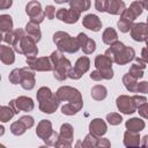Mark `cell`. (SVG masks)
<instances>
[{
	"label": "cell",
	"instance_id": "obj_1",
	"mask_svg": "<svg viewBox=\"0 0 148 148\" xmlns=\"http://www.w3.org/2000/svg\"><path fill=\"white\" fill-rule=\"evenodd\" d=\"M37 97L39 99V106L43 112L52 113L58 106V99L56 96H52L49 88H40Z\"/></svg>",
	"mask_w": 148,
	"mask_h": 148
},
{
	"label": "cell",
	"instance_id": "obj_2",
	"mask_svg": "<svg viewBox=\"0 0 148 148\" xmlns=\"http://www.w3.org/2000/svg\"><path fill=\"white\" fill-rule=\"evenodd\" d=\"M106 52H108V53L111 52L112 54H114V60H116V62H118V64H120V65H123V64H125V62L132 60V59H133V56H134L133 49L125 47V45L121 44V43H119V42L116 43V44H113Z\"/></svg>",
	"mask_w": 148,
	"mask_h": 148
},
{
	"label": "cell",
	"instance_id": "obj_3",
	"mask_svg": "<svg viewBox=\"0 0 148 148\" xmlns=\"http://www.w3.org/2000/svg\"><path fill=\"white\" fill-rule=\"evenodd\" d=\"M61 36L62 37H59L58 34H54V37H53L54 43L58 44L60 50H65L67 52H75V51H77V49L80 46L77 39H73V38H71L69 35L64 34V32H61Z\"/></svg>",
	"mask_w": 148,
	"mask_h": 148
},
{
	"label": "cell",
	"instance_id": "obj_4",
	"mask_svg": "<svg viewBox=\"0 0 148 148\" xmlns=\"http://www.w3.org/2000/svg\"><path fill=\"white\" fill-rule=\"evenodd\" d=\"M52 59L54 60V64L57 65V69L54 71V76L60 80V74H61V79H65L66 77V69L71 67L69 61L66 58H64L57 51L52 53Z\"/></svg>",
	"mask_w": 148,
	"mask_h": 148
},
{
	"label": "cell",
	"instance_id": "obj_5",
	"mask_svg": "<svg viewBox=\"0 0 148 148\" xmlns=\"http://www.w3.org/2000/svg\"><path fill=\"white\" fill-rule=\"evenodd\" d=\"M111 62L112 60L108 56H98L96 58V67L101 69V75L103 79H110L112 77V69H111Z\"/></svg>",
	"mask_w": 148,
	"mask_h": 148
},
{
	"label": "cell",
	"instance_id": "obj_6",
	"mask_svg": "<svg viewBox=\"0 0 148 148\" xmlns=\"http://www.w3.org/2000/svg\"><path fill=\"white\" fill-rule=\"evenodd\" d=\"M80 16V12L74 9V8H71V9H59L57 12V17L61 21H65L67 23H73V22H76L77 18Z\"/></svg>",
	"mask_w": 148,
	"mask_h": 148
},
{
	"label": "cell",
	"instance_id": "obj_7",
	"mask_svg": "<svg viewBox=\"0 0 148 148\" xmlns=\"http://www.w3.org/2000/svg\"><path fill=\"white\" fill-rule=\"evenodd\" d=\"M117 106L118 109L124 113H132L135 111V104L133 98H130L127 96H120L117 98Z\"/></svg>",
	"mask_w": 148,
	"mask_h": 148
},
{
	"label": "cell",
	"instance_id": "obj_8",
	"mask_svg": "<svg viewBox=\"0 0 148 148\" xmlns=\"http://www.w3.org/2000/svg\"><path fill=\"white\" fill-rule=\"evenodd\" d=\"M89 67V59L87 57H83V58H80L74 67V69H72L69 72V77L72 79H79Z\"/></svg>",
	"mask_w": 148,
	"mask_h": 148
},
{
	"label": "cell",
	"instance_id": "obj_9",
	"mask_svg": "<svg viewBox=\"0 0 148 148\" xmlns=\"http://www.w3.org/2000/svg\"><path fill=\"white\" fill-rule=\"evenodd\" d=\"M27 14H29L30 16H31V18H32V22H37V18L36 17H38V20H39V22H42L43 21V17H44V15H43V13H42V10H40V5H39V2H30L28 6H27Z\"/></svg>",
	"mask_w": 148,
	"mask_h": 148
},
{
	"label": "cell",
	"instance_id": "obj_10",
	"mask_svg": "<svg viewBox=\"0 0 148 148\" xmlns=\"http://www.w3.org/2000/svg\"><path fill=\"white\" fill-rule=\"evenodd\" d=\"M132 37L135 40H143L147 39L148 37V25L143 24V23H139L135 24L132 28Z\"/></svg>",
	"mask_w": 148,
	"mask_h": 148
},
{
	"label": "cell",
	"instance_id": "obj_11",
	"mask_svg": "<svg viewBox=\"0 0 148 148\" xmlns=\"http://www.w3.org/2000/svg\"><path fill=\"white\" fill-rule=\"evenodd\" d=\"M20 82L24 89H31L35 84L34 80V73L32 72H27L25 68L21 69V76H20Z\"/></svg>",
	"mask_w": 148,
	"mask_h": 148
},
{
	"label": "cell",
	"instance_id": "obj_12",
	"mask_svg": "<svg viewBox=\"0 0 148 148\" xmlns=\"http://www.w3.org/2000/svg\"><path fill=\"white\" fill-rule=\"evenodd\" d=\"M83 25H86L88 29L94 30V31H98L101 29V27H102L99 18L96 15H92V14L87 15L83 18Z\"/></svg>",
	"mask_w": 148,
	"mask_h": 148
},
{
	"label": "cell",
	"instance_id": "obj_13",
	"mask_svg": "<svg viewBox=\"0 0 148 148\" xmlns=\"http://www.w3.org/2000/svg\"><path fill=\"white\" fill-rule=\"evenodd\" d=\"M90 132L96 136L103 135L106 132V126L104 121H102V119H94L90 123Z\"/></svg>",
	"mask_w": 148,
	"mask_h": 148
},
{
	"label": "cell",
	"instance_id": "obj_14",
	"mask_svg": "<svg viewBox=\"0 0 148 148\" xmlns=\"http://www.w3.org/2000/svg\"><path fill=\"white\" fill-rule=\"evenodd\" d=\"M125 145L128 147V148H138V145H139V136L136 135L135 132H132V131H127L126 134H125Z\"/></svg>",
	"mask_w": 148,
	"mask_h": 148
},
{
	"label": "cell",
	"instance_id": "obj_15",
	"mask_svg": "<svg viewBox=\"0 0 148 148\" xmlns=\"http://www.w3.org/2000/svg\"><path fill=\"white\" fill-rule=\"evenodd\" d=\"M45 132L47 133V135H49L50 133H53V132L51 131V124H50V121H47V120L40 121L39 125H38V128H37V134H38L43 140H47V139H49V138L46 139Z\"/></svg>",
	"mask_w": 148,
	"mask_h": 148
},
{
	"label": "cell",
	"instance_id": "obj_16",
	"mask_svg": "<svg viewBox=\"0 0 148 148\" xmlns=\"http://www.w3.org/2000/svg\"><path fill=\"white\" fill-rule=\"evenodd\" d=\"M124 8V2L120 1H111V2H105V10L112 14H118L123 10Z\"/></svg>",
	"mask_w": 148,
	"mask_h": 148
},
{
	"label": "cell",
	"instance_id": "obj_17",
	"mask_svg": "<svg viewBox=\"0 0 148 148\" xmlns=\"http://www.w3.org/2000/svg\"><path fill=\"white\" fill-rule=\"evenodd\" d=\"M15 103H16L18 110L28 111L34 108V103H32L31 98H28V97H20L17 101H15Z\"/></svg>",
	"mask_w": 148,
	"mask_h": 148
},
{
	"label": "cell",
	"instance_id": "obj_18",
	"mask_svg": "<svg viewBox=\"0 0 148 148\" xmlns=\"http://www.w3.org/2000/svg\"><path fill=\"white\" fill-rule=\"evenodd\" d=\"M126 127L128 128V131L139 132L145 127V123L142 120H140L139 118H133L126 123Z\"/></svg>",
	"mask_w": 148,
	"mask_h": 148
},
{
	"label": "cell",
	"instance_id": "obj_19",
	"mask_svg": "<svg viewBox=\"0 0 148 148\" xmlns=\"http://www.w3.org/2000/svg\"><path fill=\"white\" fill-rule=\"evenodd\" d=\"M61 139L67 141V143L72 142L73 139V130L69 124H64L61 126Z\"/></svg>",
	"mask_w": 148,
	"mask_h": 148
},
{
	"label": "cell",
	"instance_id": "obj_20",
	"mask_svg": "<svg viewBox=\"0 0 148 148\" xmlns=\"http://www.w3.org/2000/svg\"><path fill=\"white\" fill-rule=\"evenodd\" d=\"M27 31L34 37V40H39L40 38V32H39V29H38V25L35 24L34 22H30L27 24Z\"/></svg>",
	"mask_w": 148,
	"mask_h": 148
},
{
	"label": "cell",
	"instance_id": "obj_21",
	"mask_svg": "<svg viewBox=\"0 0 148 148\" xmlns=\"http://www.w3.org/2000/svg\"><path fill=\"white\" fill-rule=\"evenodd\" d=\"M124 83L126 86V88L131 91H138V84L135 83V77H133L132 75L127 74L124 76Z\"/></svg>",
	"mask_w": 148,
	"mask_h": 148
},
{
	"label": "cell",
	"instance_id": "obj_22",
	"mask_svg": "<svg viewBox=\"0 0 148 148\" xmlns=\"http://www.w3.org/2000/svg\"><path fill=\"white\" fill-rule=\"evenodd\" d=\"M116 39H117V34H116V31H114L113 29H111V28H108V29L105 30L104 35H103V40H104V43H106V44H112Z\"/></svg>",
	"mask_w": 148,
	"mask_h": 148
},
{
	"label": "cell",
	"instance_id": "obj_23",
	"mask_svg": "<svg viewBox=\"0 0 148 148\" xmlns=\"http://www.w3.org/2000/svg\"><path fill=\"white\" fill-rule=\"evenodd\" d=\"M91 96L95 99H103L106 96V89L104 87H102V86H96L91 90Z\"/></svg>",
	"mask_w": 148,
	"mask_h": 148
},
{
	"label": "cell",
	"instance_id": "obj_24",
	"mask_svg": "<svg viewBox=\"0 0 148 148\" xmlns=\"http://www.w3.org/2000/svg\"><path fill=\"white\" fill-rule=\"evenodd\" d=\"M25 128H27V126H25L21 120H18V121H16V123H14V124L12 125L10 131H12V133H14V134H16V135H20V134H22V133L25 131Z\"/></svg>",
	"mask_w": 148,
	"mask_h": 148
},
{
	"label": "cell",
	"instance_id": "obj_25",
	"mask_svg": "<svg viewBox=\"0 0 148 148\" xmlns=\"http://www.w3.org/2000/svg\"><path fill=\"white\" fill-rule=\"evenodd\" d=\"M1 29L2 31H5L6 29H9L12 28V17L8 16V15H2L1 16Z\"/></svg>",
	"mask_w": 148,
	"mask_h": 148
},
{
	"label": "cell",
	"instance_id": "obj_26",
	"mask_svg": "<svg viewBox=\"0 0 148 148\" xmlns=\"http://www.w3.org/2000/svg\"><path fill=\"white\" fill-rule=\"evenodd\" d=\"M69 3H71V6H74V9H79V12L80 10H87L88 7L90 6V2H88V1H84V2H82V1H80V2H69Z\"/></svg>",
	"mask_w": 148,
	"mask_h": 148
},
{
	"label": "cell",
	"instance_id": "obj_27",
	"mask_svg": "<svg viewBox=\"0 0 148 148\" xmlns=\"http://www.w3.org/2000/svg\"><path fill=\"white\" fill-rule=\"evenodd\" d=\"M106 119H108V121L111 125H118L121 121V117L119 114H117V113H110V114H108Z\"/></svg>",
	"mask_w": 148,
	"mask_h": 148
},
{
	"label": "cell",
	"instance_id": "obj_28",
	"mask_svg": "<svg viewBox=\"0 0 148 148\" xmlns=\"http://www.w3.org/2000/svg\"><path fill=\"white\" fill-rule=\"evenodd\" d=\"M141 5H142V3H139V2H133V3H132V6H131V10L134 13L135 16L140 15L141 12H142V7H141Z\"/></svg>",
	"mask_w": 148,
	"mask_h": 148
},
{
	"label": "cell",
	"instance_id": "obj_29",
	"mask_svg": "<svg viewBox=\"0 0 148 148\" xmlns=\"http://www.w3.org/2000/svg\"><path fill=\"white\" fill-rule=\"evenodd\" d=\"M139 112H140V114H141L142 117L148 118V104L145 103V104H142L141 106H139Z\"/></svg>",
	"mask_w": 148,
	"mask_h": 148
},
{
	"label": "cell",
	"instance_id": "obj_30",
	"mask_svg": "<svg viewBox=\"0 0 148 148\" xmlns=\"http://www.w3.org/2000/svg\"><path fill=\"white\" fill-rule=\"evenodd\" d=\"M27 127H31L32 125H34V119L31 118V117H28V116H25V117H22L21 119H20Z\"/></svg>",
	"mask_w": 148,
	"mask_h": 148
},
{
	"label": "cell",
	"instance_id": "obj_31",
	"mask_svg": "<svg viewBox=\"0 0 148 148\" xmlns=\"http://www.w3.org/2000/svg\"><path fill=\"white\" fill-rule=\"evenodd\" d=\"M45 15H46L50 20L53 18L54 15H56V10H54V8H53L52 6H47V7H46V10H45Z\"/></svg>",
	"mask_w": 148,
	"mask_h": 148
},
{
	"label": "cell",
	"instance_id": "obj_32",
	"mask_svg": "<svg viewBox=\"0 0 148 148\" xmlns=\"http://www.w3.org/2000/svg\"><path fill=\"white\" fill-rule=\"evenodd\" d=\"M138 91L148 92V82H141L140 84H138Z\"/></svg>",
	"mask_w": 148,
	"mask_h": 148
},
{
	"label": "cell",
	"instance_id": "obj_33",
	"mask_svg": "<svg viewBox=\"0 0 148 148\" xmlns=\"http://www.w3.org/2000/svg\"><path fill=\"white\" fill-rule=\"evenodd\" d=\"M142 58L146 61H148V49H143L142 50Z\"/></svg>",
	"mask_w": 148,
	"mask_h": 148
},
{
	"label": "cell",
	"instance_id": "obj_34",
	"mask_svg": "<svg viewBox=\"0 0 148 148\" xmlns=\"http://www.w3.org/2000/svg\"><path fill=\"white\" fill-rule=\"evenodd\" d=\"M109 147H110V145H108L106 147H104V146H103V139H102V141L99 142V145H98V147H97V148H109Z\"/></svg>",
	"mask_w": 148,
	"mask_h": 148
},
{
	"label": "cell",
	"instance_id": "obj_35",
	"mask_svg": "<svg viewBox=\"0 0 148 148\" xmlns=\"http://www.w3.org/2000/svg\"><path fill=\"white\" fill-rule=\"evenodd\" d=\"M40 148H47V147H40Z\"/></svg>",
	"mask_w": 148,
	"mask_h": 148
},
{
	"label": "cell",
	"instance_id": "obj_36",
	"mask_svg": "<svg viewBox=\"0 0 148 148\" xmlns=\"http://www.w3.org/2000/svg\"><path fill=\"white\" fill-rule=\"evenodd\" d=\"M138 148H139V147H138Z\"/></svg>",
	"mask_w": 148,
	"mask_h": 148
}]
</instances>
